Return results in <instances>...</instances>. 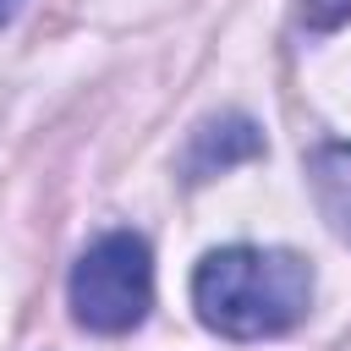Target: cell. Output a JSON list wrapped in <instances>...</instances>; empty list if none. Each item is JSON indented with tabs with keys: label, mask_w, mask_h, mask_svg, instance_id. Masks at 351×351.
I'll list each match as a JSON object with an SVG mask.
<instances>
[{
	"label": "cell",
	"mask_w": 351,
	"mask_h": 351,
	"mask_svg": "<svg viewBox=\"0 0 351 351\" xmlns=\"http://www.w3.org/2000/svg\"><path fill=\"white\" fill-rule=\"evenodd\" d=\"M192 307L225 340L285 335L313 307V263L291 247H219L192 269Z\"/></svg>",
	"instance_id": "6da1fadb"
},
{
	"label": "cell",
	"mask_w": 351,
	"mask_h": 351,
	"mask_svg": "<svg viewBox=\"0 0 351 351\" xmlns=\"http://www.w3.org/2000/svg\"><path fill=\"white\" fill-rule=\"evenodd\" d=\"M71 318L88 335H132L154 307V258L148 241L132 230H110L88 241L66 285Z\"/></svg>",
	"instance_id": "7a4b0ae2"
},
{
	"label": "cell",
	"mask_w": 351,
	"mask_h": 351,
	"mask_svg": "<svg viewBox=\"0 0 351 351\" xmlns=\"http://www.w3.org/2000/svg\"><path fill=\"white\" fill-rule=\"evenodd\" d=\"M263 154V132L252 115L241 110H225V115H208L192 126L186 148H181V176L186 181H208V176H225L230 165H247Z\"/></svg>",
	"instance_id": "3957f363"
},
{
	"label": "cell",
	"mask_w": 351,
	"mask_h": 351,
	"mask_svg": "<svg viewBox=\"0 0 351 351\" xmlns=\"http://www.w3.org/2000/svg\"><path fill=\"white\" fill-rule=\"evenodd\" d=\"M307 176H313L318 214L329 219L340 241H351V143H324L307 159Z\"/></svg>",
	"instance_id": "277c9868"
},
{
	"label": "cell",
	"mask_w": 351,
	"mask_h": 351,
	"mask_svg": "<svg viewBox=\"0 0 351 351\" xmlns=\"http://www.w3.org/2000/svg\"><path fill=\"white\" fill-rule=\"evenodd\" d=\"M346 16H351V0H307V5H302L307 33H329V27H340Z\"/></svg>",
	"instance_id": "5b68a950"
},
{
	"label": "cell",
	"mask_w": 351,
	"mask_h": 351,
	"mask_svg": "<svg viewBox=\"0 0 351 351\" xmlns=\"http://www.w3.org/2000/svg\"><path fill=\"white\" fill-rule=\"evenodd\" d=\"M16 5H22V0H0V27H5L11 16H16Z\"/></svg>",
	"instance_id": "8992f818"
}]
</instances>
